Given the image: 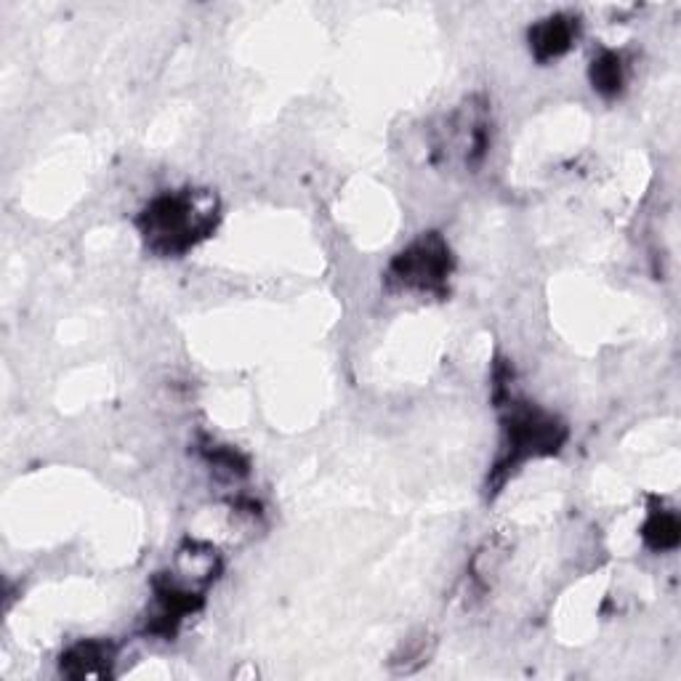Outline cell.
Returning <instances> with one entry per match:
<instances>
[{
	"instance_id": "cell-1",
	"label": "cell",
	"mask_w": 681,
	"mask_h": 681,
	"mask_svg": "<svg viewBox=\"0 0 681 681\" xmlns=\"http://www.w3.org/2000/svg\"><path fill=\"white\" fill-rule=\"evenodd\" d=\"M213 224H216V208L211 197L195 193L158 197L139 221L149 248L163 256L193 248L213 230Z\"/></svg>"
},
{
	"instance_id": "cell-2",
	"label": "cell",
	"mask_w": 681,
	"mask_h": 681,
	"mask_svg": "<svg viewBox=\"0 0 681 681\" xmlns=\"http://www.w3.org/2000/svg\"><path fill=\"white\" fill-rule=\"evenodd\" d=\"M392 274L403 288L421 293L442 290L450 274V250L439 235L421 237L394 259Z\"/></svg>"
},
{
	"instance_id": "cell-3",
	"label": "cell",
	"mask_w": 681,
	"mask_h": 681,
	"mask_svg": "<svg viewBox=\"0 0 681 681\" xmlns=\"http://www.w3.org/2000/svg\"><path fill=\"white\" fill-rule=\"evenodd\" d=\"M112 660V649L101 642L75 644L70 653L62 655V673L73 679H91L107 673V666Z\"/></svg>"
},
{
	"instance_id": "cell-4",
	"label": "cell",
	"mask_w": 681,
	"mask_h": 681,
	"mask_svg": "<svg viewBox=\"0 0 681 681\" xmlns=\"http://www.w3.org/2000/svg\"><path fill=\"white\" fill-rule=\"evenodd\" d=\"M572 38H575L572 22L554 16V20H546L533 27V33H530V49H533L541 62H546V59H557L570 49Z\"/></svg>"
},
{
	"instance_id": "cell-5",
	"label": "cell",
	"mask_w": 681,
	"mask_h": 681,
	"mask_svg": "<svg viewBox=\"0 0 681 681\" xmlns=\"http://www.w3.org/2000/svg\"><path fill=\"white\" fill-rule=\"evenodd\" d=\"M644 541L655 548V552H666L679 543V522L673 513L660 511L649 517V522L644 524Z\"/></svg>"
},
{
	"instance_id": "cell-6",
	"label": "cell",
	"mask_w": 681,
	"mask_h": 681,
	"mask_svg": "<svg viewBox=\"0 0 681 681\" xmlns=\"http://www.w3.org/2000/svg\"><path fill=\"white\" fill-rule=\"evenodd\" d=\"M591 81L594 88L602 94H618L620 83H623V67H620V59L615 53H605L594 62L591 67Z\"/></svg>"
}]
</instances>
